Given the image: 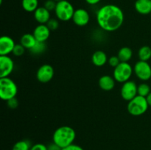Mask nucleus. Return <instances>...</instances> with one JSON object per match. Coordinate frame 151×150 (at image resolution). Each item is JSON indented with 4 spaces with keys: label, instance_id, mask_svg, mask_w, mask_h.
Instances as JSON below:
<instances>
[{
    "label": "nucleus",
    "instance_id": "nucleus-9",
    "mask_svg": "<svg viewBox=\"0 0 151 150\" xmlns=\"http://www.w3.org/2000/svg\"><path fill=\"white\" fill-rule=\"evenodd\" d=\"M54 74V69L51 65L44 64L37 71L36 77L41 83H47L52 79Z\"/></svg>",
    "mask_w": 151,
    "mask_h": 150
},
{
    "label": "nucleus",
    "instance_id": "nucleus-17",
    "mask_svg": "<svg viewBox=\"0 0 151 150\" xmlns=\"http://www.w3.org/2000/svg\"><path fill=\"white\" fill-rule=\"evenodd\" d=\"M108 60L109 59H108L106 53L101 50L96 51L91 56V62L94 66H97V67H102L106 65Z\"/></svg>",
    "mask_w": 151,
    "mask_h": 150
},
{
    "label": "nucleus",
    "instance_id": "nucleus-14",
    "mask_svg": "<svg viewBox=\"0 0 151 150\" xmlns=\"http://www.w3.org/2000/svg\"><path fill=\"white\" fill-rule=\"evenodd\" d=\"M34 18L39 24H47L50 20V11L44 7H38L34 12Z\"/></svg>",
    "mask_w": 151,
    "mask_h": 150
},
{
    "label": "nucleus",
    "instance_id": "nucleus-34",
    "mask_svg": "<svg viewBox=\"0 0 151 150\" xmlns=\"http://www.w3.org/2000/svg\"><path fill=\"white\" fill-rule=\"evenodd\" d=\"M146 99H147V103H148L149 106L151 107V92L150 93V94L146 97Z\"/></svg>",
    "mask_w": 151,
    "mask_h": 150
},
{
    "label": "nucleus",
    "instance_id": "nucleus-3",
    "mask_svg": "<svg viewBox=\"0 0 151 150\" xmlns=\"http://www.w3.org/2000/svg\"><path fill=\"white\" fill-rule=\"evenodd\" d=\"M18 87L16 82L10 77L0 78V97L7 101L17 95Z\"/></svg>",
    "mask_w": 151,
    "mask_h": 150
},
{
    "label": "nucleus",
    "instance_id": "nucleus-16",
    "mask_svg": "<svg viewBox=\"0 0 151 150\" xmlns=\"http://www.w3.org/2000/svg\"><path fill=\"white\" fill-rule=\"evenodd\" d=\"M137 13L142 15L151 13V0H137L134 4Z\"/></svg>",
    "mask_w": 151,
    "mask_h": 150
},
{
    "label": "nucleus",
    "instance_id": "nucleus-33",
    "mask_svg": "<svg viewBox=\"0 0 151 150\" xmlns=\"http://www.w3.org/2000/svg\"><path fill=\"white\" fill-rule=\"evenodd\" d=\"M86 1L87 4H90V5H95V4H98L101 0H85Z\"/></svg>",
    "mask_w": 151,
    "mask_h": 150
},
{
    "label": "nucleus",
    "instance_id": "nucleus-23",
    "mask_svg": "<svg viewBox=\"0 0 151 150\" xmlns=\"http://www.w3.org/2000/svg\"><path fill=\"white\" fill-rule=\"evenodd\" d=\"M46 48L47 46H46L45 43L37 41L35 45L30 49V51L33 54H40L45 51Z\"/></svg>",
    "mask_w": 151,
    "mask_h": 150
},
{
    "label": "nucleus",
    "instance_id": "nucleus-30",
    "mask_svg": "<svg viewBox=\"0 0 151 150\" xmlns=\"http://www.w3.org/2000/svg\"><path fill=\"white\" fill-rule=\"evenodd\" d=\"M30 150H48L47 146L43 144H34L31 146Z\"/></svg>",
    "mask_w": 151,
    "mask_h": 150
},
{
    "label": "nucleus",
    "instance_id": "nucleus-27",
    "mask_svg": "<svg viewBox=\"0 0 151 150\" xmlns=\"http://www.w3.org/2000/svg\"><path fill=\"white\" fill-rule=\"evenodd\" d=\"M56 4H57V1H55V0H47V1L44 2V7L45 8H47L49 11H52V10H55Z\"/></svg>",
    "mask_w": 151,
    "mask_h": 150
},
{
    "label": "nucleus",
    "instance_id": "nucleus-13",
    "mask_svg": "<svg viewBox=\"0 0 151 150\" xmlns=\"http://www.w3.org/2000/svg\"><path fill=\"white\" fill-rule=\"evenodd\" d=\"M50 32L51 30L49 29L47 24H39L34 29L32 34L37 41L45 43L50 38Z\"/></svg>",
    "mask_w": 151,
    "mask_h": 150
},
{
    "label": "nucleus",
    "instance_id": "nucleus-36",
    "mask_svg": "<svg viewBox=\"0 0 151 150\" xmlns=\"http://www.w3.org/2000/svg\"><path fill=\"white\" fill-rule=\"evenodd\" d=\"M150 15H151V13H150Z\"/></svg>",
    "mask_w": 151,
    "mask_h": 150
},
{
    "label": "nucleus",
    "instance_id": "nucleus-7",
    "mask_svg": "<svg viewBox=\"0 0 151 150\" xmlns=\"http://www.w3.org/2000/svg\"><path fill=\"white\" fill-rule=\"evenodd\" d=\"M134 72L140 80L147 81L151 78V66L146 61L137 62L134 66Z\"/></svg>",
    "mask_w": 151,
    "mask_h": 150
},
{
    "label": "nucleus",
    "instance_id": "nucleus-29",
    "mask_svg": "<svg viewBox=\"0 0 151 150\" xmlns=\"http://www.w3.org/2000/svg\"><path fill=\"white\" fill-rule=\"evenodd\" d=\"M7 102V106L11 109H15L19 106V101H18L17 99H16V97L8 100Z\"/></svg>",
    "mask_w": 151,
    "mask_h": 150
},
{
    "label": "nucleus",
    "instance_id": "nucleus-11",
    "mask_svg": "<svg viewBox=\"0 0 151 150\" xmlns=\"http://www.w3.org/2000/svg\"><path fill=\"white\" fill-rule=\"evenodd\" d=\"M72 21L77 26H84L88 24L90 21V16L86 10L83 8L77 9L75 10Z\"/></svg>",
    "mask_w": 151,
    "mask_h": 150
},
{
    "label": "nucleus",
    "instance_id": "nucleus-26",
    "mask_svg": "<svg viewBox=\"0 0 151 150\" xmlns=\"http://www.w3.org/2000/svg\"><path fill=\"white\" fill-rule=\"evenodd\" d=\"M47 25L51 31L56 30L59 26V21L55 19H50V20L47 22Z\"/></svg>",
    "mask_w": 151,
    "mask_h": 150
},
{
    "label": "nucleus",
    "instance_id": "nucleus-5",
    "mask_svg": "<svg viewBox=\"0 0 151 150\" xmlns=\"http://www.w3.org/2000/svg\"><path fill=\"white\" fill-rule=\"evenodd\" d=\"M75 10L73 5L69 1L63 0L57 2L55 13L58 20L62 21H68L72 19Z\"/></svg>",
    "mask_w": 151,
    "mask_h": 150
},
{
    "label": "nucleus",
    "instance_id": "nucleus-6",
    "mask_svg": "<svg viewBox=\"0 0 151 150\" xmlns=\"http://www.w3.org/2000/svg\"><path fill=\"white\" fill-rule=\"evenodd\" d=\"M134 72V69L126 62H121L116 67L114 68L113 72V77L116 82L124 83L130 80Z\"/></svg>",
    "mask_w": 151,
    "mask_h": 150
},
{
    "label": "nucleus",
    "instance_id": "nucleus-19",
    "mask_svg": "<svg viewBox=\"0 0 151 150\" xmlns=\"http://www.w3.org/2000/svg\"><path fill=\"white\" fill-rule=\"evenodd\" d=\"M117 56L121 62H126V63H128V61L132 58L133 51L131 48H129L128 46L122 47L119 50V51H118Z\"/></svg>",
    "mask_w": 151,
    "mask_h": 150
},
{
    "label": "nucleus",
    "instance_id": "nucleus-12",
    "mask_svg": "<svg viewBox=\"0 0 151 150\" xmlns=\"http://www.w3.org/2000/svg\"><path fill=\"white\" fill-rule=\"evenodd\" d=\"M16 46L14 41L10 37L4 35L0 38V55H8L13 53Z\"/></svg>",
    "mask_w": 151,
    "mask_h": 150
},
{
    "label": "nucleus",
    "instance_id": "nucleus-28",
    "mask_svg": "<svg viewBox=\"0 0 151 150\" xmlns=\"http://www.w3.org/2000/svg\"><path fill=\"white\" fill-rule=\"evenodd\" d=\"M108 62H109V66L114 68L116 67V66L121 63L120 60H119V58L118 57V56H111V57H110L109 58Z\"/></svg>",
    "mask_w": 151,
    "mask_h": 150
},
{
    "label": "nucleus",
    "instance_id": "nucleus-15",
    "mask_svg": "<svg viewBox=\"0 0 151 150\" xmlns=\"http://www.w3.org/2000/svg\"><path fill=\"white\" fill-rule=\"evenodd\" d=\"M116 80L110 75H103L100 78L98 84L100 88L105 91H110L114 89Z\"/></svg>",
    "mask_w": 151,
    "mask_h": 150
},
{
    "label": "nucleus",
    "instance_id": "nucleus-24",
    "mask_svg": "<svg viewBox=\"0 0 151 150\" xmlns=\"http://www.w3.org/2000/svg\"><path fill=\"white\" fill-rule=\"evenodd\" d=\"M138 95L142 96L147 97L150 94V87L147 83H141L138 85Z\"/></svg>",
    "mask_w": 151,
    "mask_h": 150
},
{
    "label": "nucleus",
    "instance_id": "nucleus-32",
    "mask_svg": "<svg viewBox=\"0 0 151 150\" xmlns=\"http://www.w3.org/2000/svg\"><path fill=\"white\" fill-rule=\"evenodd\" d=\"M47 149H48V150H62V149L60 146H58L57 144H55L54 142L47 146Z\"/></svg>",
    "mask_w": 151,
    "mask_h": 150
},
{
    "label": "nucleus",
    "instance_id": "nucleus-10",
    "mask_svg": "<svg viewBox=\"0 0 151 150\" xmlns=\"http://www.w3.org/2000/svg\"><path fill=\"white\" fill-rule=\"evenodd\" d=\"M14 69V62L8 55H0V78L8 77Z\"/></svg>",
    "mask_w": 151,
    "mask_h": 150
},
{
    "label": "nucleus",
    "instance_id": "nucleus-25",
    "mask_svg": "<svg viewBox=\"0 0 151 150\" xmlns=\"http://www.w3.org/2000/svg\"><path fill=\"white\" fill-rule=\"evenodd\" d=\"M25 48L21 44H16L14 47V49L13 51V54L16 57H20L24 54Z\"/></svg>",
    "mask_w": 151,
    "mask_h": 150
},
{
    "label": "nucleus",
    "instance_id": "nucleus-8",
    "mask_svg": "<svg viewBox=\"0 0 151 150\" xmlns=\"http://www.w3.org/2000/svg\"><path fill=\"white\" fill-rule=\"evenodd\" d=\"M138 85L134 81L128 80L122 84L120 90L121 96L125 101H131L138 95Z\"/></svg>",
    "mask_w": 151,
    "mask_h": 150
},
{
    "label": "nucleus",
    "instance_id": "nucleus-35",
    "mask_svg": "<svg viewBox=\"0 0 151 150\" xmlns=\"http://www.w3.org/2000/svg\"><path fill=\"white\" fill-rule=\"evenodd\" d=\"M55 1H57V2H58V1H63V0H55Z\"/></svg>",
    "mask_w": 151,
    "mask_h": 150
},
{
    "label": "nucleus",
    "instance_id": "nucleus-1",
    "mask_svg": "<svg viewBox=\"0 0 151 150\" xmlns=\"http://www.w3.org/2000/svg\"><path fill=\"white\" fill-rule=\"evenodd\" d=\"M122 9L115 4H106L97 12V22L99 26L106 32H114L122 26L124 22Z\"/></svg>",
    "mask_w": 151,
    "mask_h": 150
},
{
    "label": "nucleus",
    "instance_id": "nucleus-2",
    "mask_svg": "<svg viewBox=\"0 0 151 150\" xmlns=\"http://www.w3.org/2000/svg\"><path fill=\"white\" fill-rule=\"evenodd\" d=\"M76 137L75 129L69 126H62L55 129L53 133L52 140L61 149L73 144Z\"/></svg>",
    "mask_w": 151,
    "mask_h": 150
},
{
    "label": "nucleus",
    "instance_id": "nucleus-22",
    "mask_svg": "<svg viewBox=\"0 0 151 150\" xmlns=\"http://www.w3.org/2000/svg\"><path fill=\"white\" fill-rule=\"evenodd\" d=\"M30 142L27 140H22L13 145L12 150H30L31 149Z\"/></svg>",
    "mask_w": 151,
    "mask_h": 150
},
{
    "label": "nucleus",
    "instance_id": "nucleus-4",
    "mask_svg": "<svg viewBox=\"0 0 151 150\" xmlns=\"http://www.w3.org/2000/svg\"><path fill=\"white\" fill-rule=\"evenodd\" d=\"M149 107L146 97L137 95L133 99L128 101L127 110L128 113L134 116H139L146 113Z\"/></svg>",
    "mask_w": 151,
    "mask_h": 150
},
{
    "label": "nucleus",
    "instance_id": "nucleus-31",
    "mask_svg": "<svg viewBox=\"0 0 151 150\" xmlns=\"http://www.w3.org/2000/svg\"><path fill=\"white\" fill-rule=\"evenodd\" d=\"M62 150H84L81 146L77 145V144H71V145L65 147V148L62 149Z\"/></svg>",
    "mask_w": 151,
    "mask_h": 150
},
{
    "label": "nucleus",
    "instance_id": "nucleus-20",
    "mask_svg": "<svg viewBox=\"0 0 151 150\" xmlns=\"http://www.w3.org/2000/svg\"><path fill=\"white\" fill-rule=\"evenodd\" d=\"M22 6L28 13H34L38 7V0H22Z\"/></svg>",
    "mask_w": 151,
    "mask_h": 150
},
{
    "label": "nucleus",
    "instance_id": "nucleus-18",
    "mask_svg": "<svg viewBox=\"0 0 151 150\" xmlns=\"http://www.w3.org/2000/svg\"><path fill=\"white\" fill-rule=\"evenodd\" d=\"M36 43H37V40L35 39L33 34H29V33L24 34V35H22L20 40V44H22L25 49H29V50H30L35 45Z\"/></svg>",
    "mask_w": 151,
    "mask_h": 150
},
{
    "label": "nucleus",
    "instance_id": "nucleus-21",
    "mask_svg": "<svg viewBox=\"0 0 151 150\" xmlns=\"http://www.w3.org/2000/svg\"><path fill=\"white\" fill-rule=\"evenodd\" d=\"M139 60L147 62L151 58V48L148 46H143L139 49L138 52Z\"/></svg>",
    "mask_w": 151,
    "mask_h": 150
}]
</instances>
